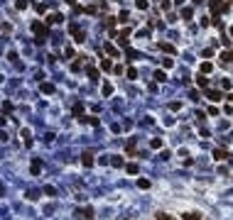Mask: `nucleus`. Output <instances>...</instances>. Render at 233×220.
<instances>
[{
  "instance_id": "obj_2",
  "label": "nucleus",
  "mask_w": 233,
  "mask_h": 220,
  "mask_svg": "<svg viewBox=\"0 0 233 220\" xmlns=\"http://www.w3.org/2000/svg\"><path fill=\"white\" fill-rule=\"evenodd\" d=\"M69 32L74 34V42H76V44H81V42H84V32L79 30L76 25H69Z\"/></svg>"
},
{
  "instance_id": "obj_17",
  "label": "nucleus",
  "mask_w": 233,
  "mask_h": 220,
  "mask_svg": "<svg viewBox=\"0 0 233 220\" xmlns=\"http://www.w3.org/2000/svg\"><path fill=\"white\" fill-rule=\"evenodd\" d=\"M192 15H194V12H192V7H184V10H182V17H184V20H189Z\"/></svg>"
},
{
  "instance_id": "obj_12",
  "label": "nucleus",
  "mask_w": 233,
  "mask_h": 220,
  "mask_svg": "<svg viewBox=\"0 0 233 220\" xmlns=\"http://www.w3.org/2000/svg\"><path fill=\"white\" fill-rule=\"evenodd\" d=\"M211 68H214V64H211V61H204V64H201V73H209Z\"/></svg>"
},
{
  "instance_id": "obj_4",
  "label": "nucleus",
  "mask_w": 233,
  "mask_h": 220,
  "mask_svg": "<svg viewBox=\"0 0 233 220\" xmlns=\"http://www.w3.org/2000/svg\"><path fill=\"white\" fill-rule=\"evenodd\" d=\"M39 91L47 93V95H52V93H54V86H52V83H39Z\"/></svg>"
},
{
  "instance_id": "obj_14",
  "label": "nucleus",
  "mask_w": 233,
  "mask_h": 220,
  "mask_svg": "<svg viewBox=\"0 0 233 220\" xmlns=\"http://www.w3.org/2000/svg\"><path fill=\"white\" fill-rule=\"evenodd\" d=\"M110 93H113V86H110V83H103V95L108 98Z\"/></svg>"
},
{
  "instance_id": "obj_31",
  "label": "nucleus",
  "mask_w": 233,
  "mask_h": 220,
  "mask_svg": "<svg viewBox=\"0 0 233 220\" xmlns=\"http://www.w3.org/2000/svg\"><path fill=\"white\" fill-rule=\"evenodd\" d=\"M157 218H160V220H174V218H169L167 213H157Z\"/></svg>"
},
{
  "instance_id": "obj_5",
  "label": "nucleus",
  "mask_w": 233,
  "mask_h": 220,
  "mask_svg": "<svg viewBox=\"0 0 233 220\" xmlns=\"http://www.w3.org/2000/svg\"><path fill=\"white\" fill-rule=\"evenodd\" d=\"M81 161H84V166H93V154L91 152H84V159Z\"/></svg>"
},
{
  "instance_id": "obj_10",
  "label": "nucleus",
  "mask_w": 233,
  "mask_h": 220,
  "mask_svg": "<svg viewBox=\"0 0 233 220\" xmlns=\"http://www.w3.org/2000/svg\"><path fill=\"white\" fill-rule=\"evenodd\" d=\"M209 100H221V98H223V95H221V91H209Z\"/></svg>"
},
{
  "instance_id": "obj_25",
  "label": "nucleus",
  "mask_w": 233,
  "mask_h": 220,
  "mask_svg": "<svg viewBox=\"0 0 233 220\" xmlns=\"http://www.w3.org/2000/svg\"><path fill=\"white\" fill-rule=\"evenodd\" d=\"M128 174H137V164H128Z\"/></svg>"
},
{
  "instance_id": "obj_21",
  "label": "nucleus",
  "mask_w": 233,
  "mask_h": 220,
  "mask_svg": "<svg viewBox=\"0 0 233 220\" xmlns=\"http://www.w3.org/2000/svg\"><path fill=\"white\" fill-rule=\"evenodd\" d=\"M137 186H140V189H150V181H147V179H140Z\"/></svg>"
},
{
  "instance_id": "obj_29",
  "label": "nucleus",
  "mask_w": 233,
  "mask_h": 220,
  "mask_svg": "<svg viewBox=\"0 0 233 220\" xmlns=\"http://www.w3.org/2000/svg\"><path fill=\"white\" fill-rule=\"evenodd\" d=\"M137 7H140V10H145V7H147V0H137Z\"/></svg>"
},
{
  "instance_id": "obj_13",
  "label": "nucleus",
  "mask_w": 233,
  "mask_h": 220,
  "mask_svg": "<svg viewBox=\"0 0 233 220\" xmlns=\"http://www.w3.org/2000/svg\"><path fill=\"white\" fill-rule=\"evenodd\" d=\"M27 5H30V2H27V0H15V7H17V10H25V7H27Z\"/></svg>"
},
{
  "instance_id": "obj_23",
  "label": "nucleus",
  "mask_w": 233,
  "mask_h": 220,
  "mask_svg": "<svg viewBox=\"0 0 233 220\" xmlns=\"http://www.w3.org/2000/svg\"><path fill=\"white\" fill-rule=\"evenodd\" d=\"M221 59H223V61H231V59H233V52H223V54H221Z\"/></svg>"
},
{
  "instance_id": "obj_30",
  "label": "nucleus",
  "mask_w": 233,
  "mask_h": 220,
  "mask_svg": "<svg viewBox=\"0 0 233 220\" xmlns=\"http://www.w3.org/2000/svg\"><path fill=\"white\" fill-rule=\"evenodd\" d=\"M172 64H174V61H172V59H162V66H165V68H169Z\"/></svg>"
},
{
  "instance_id": "obj_15",
  "label": "nucleus",
  "mask_w": 233,
  "mask_h": 220,
  "mask_svg": "<svg viewBox=\"0 0 233 220\" xmlns=\"http://www.w3.org/2000/svg\"><path fill=\"white\" fill-rule=\"evenodd\" d=\"M160 49H162V52H169V54L174 52V47H172V44H167V42H162V44H160Z\"/></svg>"
},
{
  "instance_id": "obj_20",
  "label": "nucleus",
  "mask_w": 233,
  "mask_h": 220,
  "mask_svg": "<svg viewBox=\"0 0 233 220\" xmlns=\"http://www.w3.org/2000/svg\"><path fill=\"white\" fill-rule=\"evenodd\" d=\"M101 68H106V71H108V68H113V64H110V59H103V61H101Z\"/></svg>"
},
{
  "instance_id": "obj_1",
  "label": "nucleus",
  "mask_w": 233,
  "mask_h": 220,
  "mask_svg": "<svg viewBox=\"0 0 233 220\" xmlns=\"http://www.w3.org/2000/svg\"><path fill=\"white\" fill-rule=\"evenodd\" d=\"M32 32H34V37H37V42H44L47 34H49L47 25H42V22H32Z\"/></svg>"
},
{
  "instance_id": "obj_3",
  "label": "nucleus",
  "mask_w": 233,
  "mask_h": 220,
  "mask_svg": "<svg viewBox=\"0 0 233 220\" xmlns=\"http://www.w3.org/2000/svg\"><path fill=\"white\" fill-rule=\"evenodd\" d=\"M47 22H49V25H59V22H64V15H62V12H52V15L47 17Z\"/></svg>"
},
{
  "instance_id": "obj_27",
  "label": "nucleus",
  "mask_w": 233,
  "mask_h": 220,
  "mask_svg": "<svg viewBox=\"0 0 233 220\" xmlns=\"http://www.w3.org/2000/svg\"><path fill=\"white\" fill-rule=\"evenodd\" d=\"M152 147H155V149H157V147H162V139H160V137H155V139H152Z\"/></svg>"
},
{
  "instance_id": "obj_22",
  "label": "nucleus",
  "mask_w": 233,
  "mask_h": 220,
  "mask_svg": "<svg viewBox=\"0 0 233 220\" xmlns=\"http://www.w3.org/2000/svg\"><path fill=\"white\" fill-rule=\"evenodd\" d=\"M110 164H113V166H123V157H115V159H110Z\"/></svg>"
},
{
  "instance_id": "obj_9",
  "label": "nucleus",
  "mask_w": 233,
  "mask_h": 220,
  "mask_svg": "<svg viewBox=\"0 0 233 220\" xmlns=\"http://www.w3.org/2000/svg\"><path fill=\"white\" fill-rule=\"evenodd\" d=\"M30 169H32V174H39V171H42V161H39V159H34Z\"/></svg>"
},
{
  "instance_id": "obj_16",
  "label": "nucleus",
  "mask_w": 233,
  "mask_h": 220,
  "mask_svg": "<svg viewBox=\"0 0 233 220\" xmlns=\"http://www.w3.org/2000/svg\"><path fill=\"white\" fill-rule=\"evenodd\" d=\"M125 76H128V78H137V71H135V66H130V68L125 71Z\"/></svg>"
},
{
  "instance_id": "obj_28",
  "label": "nucleus",
  "mask_w": 233,
  "mask_h": 220,
  "mask_svg": "<svg viewBox=\"0 0 233 220\" xmlns=\"http://www.w3.org/2000/svg\"><path fill=\"white\" fill-rule=\"evenodd\" d=\"M196 83H199V86H206V83H209V81H206V78H204V76H196Z\"/></svg>"
},
{
  "instance_id": "obj_19",
  "label": "nucleus",
  "mask_w": 233,
  "mask_h": 220,
  "mask_svg": "<svg viewBox=\"0 0 233 220\" xmlns=\"http://www.w3.org/2000/svg\"><path fill=\"white\" fill-rule=\"evenodd\" d=\"M125 56H128V59H135V56H137V52H135V49H130V47H128V49H125Z\"/></svg>"
},
{
  "instance_id": "obj_24",
  "label": "nucleus",
  "mask_w": 233,
  "mask_h": 220,
  "mask_svg": "<svg viewBox=\"0 0 233 220\" xmlns=\"http://www.w3.org/2000/svg\"><path fill=\"white\" fill-rule=\"evenodd\" d=\"M184 220H201V218L196 215V213H187V215H184Z\"/></svg>"
},
{
  "instance_id": "obj_11",
  "label": "nucleus",
  "mask_w": 233,
  "mask_h": 220,
  "mask_svg": "<svg viewBox=\"0 0 233 220\" xmlns=\"http://www.w3.org/2000/svg\"><path fill=\"white\" fill-rule=\"evenodd\" d=\"M74 115H76L79 120L84 118V105H81V103H79V105H74Z\"/></svg>"
},
{
  "instance_id": "obj_6",
  "label": "nucleus",
  "mask_w": 233,
  "mask_h": 220,
  "mask_svg": "<svg viewBox=\"0 0 233 220\" xmlns=\"http://www.w3.org/2000/svg\"><path fill=\"white\" fill-rule=\"evenodd\" d=\"M106 52H108L110 56H118V59H120V52H118V47H113V44H106Z\"/></svg>"
},
{
  "instance_id": "obj_33",
  "label": "nucleus",
  "mask_w": 233,
  "mask_h": 220,
  "mask_svg": "<svg viewBox=\"0 0 233 220\" xmlns=\"http://www.w3.org/2000/svg\"><path fill=\"white\" fill-rule=\"evenodd\" d=\"M199 2H204V0H194V5H199Z\"/></svg>"
},
{
  "instance_id": "obj_18",
  "label": "nucleus",
  "mask_w": 233,
  "mask_h": 220,
  "mask_svg": "<svg viewBox=\"0 0 233 220\" xmlns=\"http://www.w3.org/2000/svg\"><path fill=\"white\" fill-rule=\"evenodd\" d=\"M155 78L162 83V81H167V76H165V71H155Z\"/></svg>"
},
{
  "instance_id": "obj_7",
  "label": "nucleus",
  "mask_w": 233,
  "mask_h": 220,
  "mask_svg": "<svg viewBox=\"0 0 233 220\" xmlns=\"http://www.w3.org/2000/svg\"><path fill=\"white\" fill-rule=\"evenodd\" d=\"M86 73H88V78H91V81H98V71H96V66H88V68H86Z\"/></svg>"
},
{
  "instance_id": "obj_32",
  "label": "nucleus",
  "mask_w": 233,
  "mask_h": 220,
  "mask_svg": "<svg viewBox=\"0 0 233 220\" xmlns=\"http://www.w3.org/2000/svg\"><path fill=\"white\" fill-rule=\"evenodd\" d=\"M0 142H7V135H5L2 130H0Z\"/></svg>"
},
{
  "instance_id": "obj_8",
  "label": "nucleus",
  "mask_w": 233,
  "mask_h": 220,
  "mask_svg": "<svg viewBox=\"0 0 233 220\" xmlns=\"http://www.w3.org/2000/svg\"><path fill=\"white\" fill-rule=\"evenodd\" d=\"M226 157H228V154H226L223 149H216V152H214V159H216V161H223Z\"/></svg>"
},
{
  "instance_id": "obj_26",
  "label": "nucleus",
  "mask_w": 233,
  "mask_h": 220,
  "mask_svg": "<svg viewBox=\"0 0 233 220\" xmlns=\"http://www.w3.org/2000/svg\"><path fill=\"white\" fill-rule=\"evenodd\" d=\"M44 193H47V196H54V193H57V189H54V186H47V189H44Z\"/></svg>"
}]
</instances>
